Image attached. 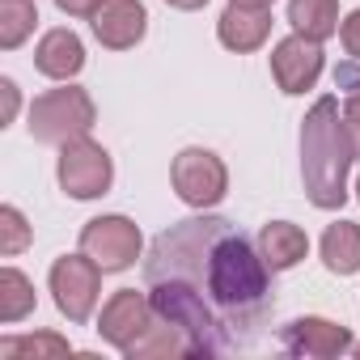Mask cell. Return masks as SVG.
I'll return each mask as SVG.
<instances>
[{"label": "cell", "mask_w": 360, "mask_h": 360, "mask_svg": "<svg viewBox=\"0 0 360 360\" xmlns=\"http://www.w3.org/2000/svg\"><path fill=\"white\" fill-rule=\"evenodd\" d=\"M267 276H271V267L263 263V255L242 233H233L229 221H212V229L204 233V246H200V267H191L178 280L200 284L229 314H250L267 297Z\"/></svg>", "instance_id": "cell-1"}, {"label": "cell", "mask_w": 360, "mask_h": 360, "mask_svg": "<svg viewBox=\"0 0 360 360\" xmlns=\"http://www.w3.org/2000/svg\"><path fill=\"white\" fill-rule=\"evenodd\" d=\"M356 161L339 98H318L301 119V178L314 208L335 212L347 200V169Z\"/></svg>", "instance_id": "cell-2"}, {"label": "cell", "mask_w": 360, "mask_h": 360, "mask_svg": "<svg viewBox=\"0 0 360 360\" xmlns=\"http://www.w3.org/2000/svg\"><path fill=\"white\" fill-rule=\"evenodd\" d=\"M148 301H153V314H157V318H165V322H174V326L187 330L195 356H200V352H221V335H217L221 322L212 318V309H208L200 284L178 280V276H165V280H153Z\"/></svg>", "instance_id": "cell-3"}, {"label": "cell", "mask_w": 360, "mask_h": 360, "mask_svg": "<svg viewBox=\"0 0 360 360\" xmlns=\"http://www.w3.org/2000/svg\"><path fill=\"white\" fill-rule=\"evenodd\" d=\"M98 119V106L85 89L77 85H64V89H51L43 98H34L30 106V136L39 144H68V140H81L89 136Z\"/></svg>", "instance_id": "cell-4"}, {"label": "cell", "mask_w": 360, "mask_h": 360, "mask_svg": "<svg viewBox=\"0 0 360 360\" xmlns=\"http://www.w3.org/2000/svg\"><path fill=\"white\" fill-rule=\"evenodd\" d=\"M56 174H60L64 195H72V200H98V195H106L110 183H115V161H110V153H106L98 140L81 136V140L60 144V165H56Z\"/></svg>", "instance_id": "cell-5"}, {"label": "cell", "mask_w": 360, "mask_h": 360, "mask_svg": "<svg viewBox=\"0 0 360 360\" xmlns=\"http://www.w3.org/2000/svg\"><path fill=\"white\" fill-rule=\"evenodd\" d=\"M169 183L178 200L191 208H217L229 191V169L212 148H183L169 165Z\"/></svg>", "instance_id": "cell-6"}, {"label": "cell", "mask_w": 360, "mask_h": 360, "mask_svg": "<svg viewBox=\"0 0 360 360\" xmlns=\"http://www.w3.org/2000/svg\"><path fill=\"white\" fill-rule=\"evenodd\" d=\"M102 267L81 250V255H64L51 263V297H56V309L68 318V322H89L94 305H98V292H102Z\"/></svg>", "instance_id": "cell-7"}, {"label": "cell", "mask_w": 360, "mask_h": 360, "mask_svg": "<svg viewBox=\"0 0 360 360\" xmlns=\"http://www.w3.org/2000/svg\"><path fill=\"white\" fill-rule=\"evenodd\" d=\"M140 229L127 217H94L81 229V250L102 267V271H127L140 259Z\"/></svg>", "instance_id": "cell-8"}, {"label": "cell", "mask_w": 360, "mask_h": 360, "mask_svg": "<svg viewBox=\"0 0 360 360\" xmlns=\"http://www.w3.org/2000/svg\"><path fill=\"white\" fill-rule=\"evenodd\" d=\"M271 77L284 94H305L314 89V81L322 77V43L305 39V34H288L276 43L271 51Z\"/></svg>", "instance_id": "cell-9"}, {"label": "cell", "mask_w": 360, "mask_h": 360, "mask_svg": "<svg viewBox=\"0 0 360 360\" xmlns=\"http://www.w3.org/2000/svg\"><path fill=\"white\" fill-rule=\"evenodd\" d=\"M148 322H153V301H148L144 292H136V288H119V292L102 305L98 335H102L110 347L127 352V347L148 330Z\"/></svg>", "instance_id": "cell-10"}, {"label": "cell", "mask_w": 360, "mask_h": 360, "mask_svg": "<svg viewBox=\"0 0 360 360\" xmlns=\"http://www.w3.org/2000/svg\"><path fill=\"white\" fill-rule=\"evenodd\" d=\"M89 26L98 34L102 47L110 51H127L144 39L148 30V13L140 0H98V9L89 13Z\"/></svg>", "instance_id": "cell-11"}, {"label": "cell", "mask_w": 360, "mask_h": 360, "mask_svg": "<svg viewBox=\"0 0 360 360\" xmlns=\"http://www.w3.org/2000/svg\"><path fill=\"white\" fill-rule=\"evenodd\" d=\"M284 352L335 360V356L352 352V330L339 322H326V318H297L284 326Z\"/></svg>", "instance_id": "cell-12"}, {"label": "cell", "mask_w": 360, "mask_h": 360, "mask_svg": "<svg viewBox=\"0 0 360 360\" xmlns=\"http://www.w3.org/2000/svg\"><path fill=\"white\" fill-rule=\"evenodd\" d=\"M217 34L238 56L259 51L267 43V34H271V9H255V5H238V0H229V9L217 22Z\"/></svg>", "instance_id": "cell-13"}, {"label": "cell", "mask_w": 360, "mask_h": 360, "mask_svg": "<svg viewBox=\"0 0 360 360\" xmlns=\"http://www.w3.org/2000/svg\"><path fill=\"white\" fill-rule=\"evenodd\" d=\"M34 68L51 81H72L81 68H85V43L72 34V30H47L39 39V51H34Z\"/></svg>", "instance_id": "cell-14"}, {"label": "cell", "mask_w": 360, "mask_h": 360, "mask_svg": "<svg viewBox=\"0 0 360 360\" xmlns=\"http://www.w3.org/2000/svg\"><path fill=\"white\" fill-rule=\"evenodd\" d=\"M259 255H263V263H267L271 271H288V267H297V263L309 255V238H305V229L292 225V221H271V225H263V233H259Z\"/></svg>", "instance_id": "cell-15"}, {"label": "cell", "mask_w": 360, "mask_h": 360, "mask_svg": "<svg viewBox=\"0 0 360 360\" xmlns=\"http://www.w3.org/2000/svg\"><path fill=\"white\" fill-rule=\"evenodd\" d=\"M123 356H127V360H161V356H195V347H191V339H187L183 326H174V322H165V318L153 314L148 330H144Z\"/></svg>", "instance_id": "cell-16"}, {"label": "cell", "mask_w": 360, "mask_h": 360, "mask_svg": "<svg viewBox=\"0 0 360 360\" xmlns=\"http://www.w3.org/2000/svg\"><path fill=\"white\" fill-rule=\"evenodd\" d=\"M322 263L335 276H356L360 271V225L335 221L322 233Z\"/></svg>", "instance_id": "cell-17"}, {"label": "cell", "mask_w": 360, "mask_h": 360, "mask_svg": "<svg viewBox=\"0 0 360 360\" xmlns=\"http://www.w3.org/2000/svg\"><path fill=\"white\" fill-rule=\"evenodd\" d=\"M288 22L297 34L326 43L339 30V0H288Z\"/></svg>", "instance_id": "cell-18"}, {"label": "cell", "mask_w": 360, "mask_h": 360, "mask_svg": "<svg viewBox=\"0 0 360 360\" xmlns=\"http://www.w3.org/2000/svg\"><path fill=\"white\" fill-rule=\"evenodd\" d=\"M30 309H34V284L18 267H5V271H0V322L13 326Z\"/></svg>", "instance_id": "cell-19"}, {"label": "cell", "mask_w": 360, "mask_h": 360, "mask_svg": "<svg viewBox=\"0 0 360 360\" xmlns=\"http://www.w3.org/2000/svg\"><path fill=\"white\" fill-rule=\"evenodd\" d=\"M34 22H39L34 0H0V47L5 51L22 47L34 34Z\"/></svg>", "instance_id": "cell-20"}, {"label": "cell", "mask_w": 360, "mask_h": 360, "mask_svg": "<svg viewBox=\"0 0 360 360\" xmlns=\"http://www.w3.org/2000/svg\"><path fill=\"white\" fill-rule=\"evenodd\" d=\"M72 347H68V339H60V335H47V330H39V335H22V339H5L0 343V356L5 360H18V356H68Z\"/></svg>", "instance_id": "cell-21"}, {"label": "cell", "mask_w": 360, "mask_h": 360, "mask_svg": "<svg viewBox=\"0 0 360 360\" xmlns=\"http://www.w3.org/2000/svg\"><path fill=\"white\" fill-rule=\"evenodd\" d=\"M30 225H26V217L13 208V204H5L0 208V255L5 259H13V255H22L26 246H30Z\"/></svg>", "instance_id": "cell-22"}, {"label": "cell", "mask_w": 360, "mask_h": 360, "mask_svg": "<svg viewBox=\"0 0 360 360\" xmlns=\"http://www.w3.org/2000/svg\"><path fill=\"white\" fill-rule=\"evenodd\" d=\"M335 89H343L347 98H360V60H343L339 68H335Z\"/></svg>", "instance_id": "cell-23"}, {"label": "cell", "mask_w": 360, "mask_h": 360, "mask_svg": "<svg viewBox=\"0 0 360 360\" xmlns=\"http://www.w3.org/2000/svg\"><path fill=\"white\" fill-rule=\"evenodd\" d=\"M339 39H343V51H347L352 60H360V9H352V13L343 18Z\"/></svg>", "instance_id": "cell-24"}, {"label": "cell", "mask_w": 360, "mask_h": 360, "mask_svg": "<svg viewBox=\"0 0 360 360\" xmlns=\"http://www.w3.org/2000/svg\"><path fill=\"white\" fill-rule=\"evenodd\" d=\"M343 123H347V136H352V148H356V161H360V98L343 102Z\"/></svg>", "instance_id": "cell-25"}, {"label": "cell", "mask_w": 360, "mask_h": 360, "mask_svg": "<svg viewBox=\"0 0 360 360\" xmlns=\"http://www.w3.org/2000/svg\"><path fill=\"white\" fill-rule=\"evenodd\" d=\"M0 94H5V115H0V119H5V123H13L18 119V106H22V94H18V85L5 77V81H0Z\"/></svg>", "instance_id": "cell-26"}, {"label": "cell", "mask_w": 360, "mask_h": 360, "mask_svg": "<svg viewBox=\"0 0 360 360\" xmlns=\"http://www.w3.org/2000/svg\"><path fill=\"white\" fill-rule=\"evenodd\" d=\"M60 5V13H68V18H89L94 9H98V0H56Z\"/></svg>", "instance_id": "cell-27"}, {"label": "cell", "mask_w": 360, "mask_h": 360, "mask_svg": "<svg viewBox=\"0 0 360 360\" xmlns=\"http://www.w3.org/2000/svg\"><path fill=\"white\" fill-rule=\"evenodd\" d=\"M165 5H174V9H183V13H191V9H204L208 0H165Z\"/></svg>", "instance_id": "cell-28"}, {"label": "cell", "mask_w": 360, "mask_h": 360, "mask_svg": "<svg viewBox=\"0 0 360 360\" xmlns=\"http://www.w3.org/2000/svg\"><path fill=\"white\" fill-rule=\"evenodd\" d=\"M238 5H255V9H271L276 0H238Z\"/></svg>", "instance_id": "cell-29"}, {"label": "cell", "mask_w": 360, "mask_h": 360, "mask_svg": "<svg viewBox=\"0 0 360 360\" xmlns=\"http://www.w3.org/2000/svg\"><path fill=\"white\" fill-rule=\"evenodd\" d=\"M352 352H356V356H360V343H352Z\"/></svg>", "instance_id": "cell-30"}, {"label": "cell", "mask_w": 360, "mask_h": 360, "mask_svg": "<svg viewBox=\"0 0 360 360\" xmlns=\"http://www.w3.org/2000/svg\"><path fill=\"white\" fill-rule=\"evenodd\" d=\"M356 195H360V178H356Z\"/></svg>", "instance_id": "cell-31"}]
</instances>
